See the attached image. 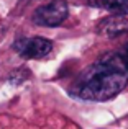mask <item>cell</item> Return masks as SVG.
Instances as JSON below:
<instances>
[{
	"mask_svg": "<svg viewBox=\"0 0 128 129\" xmlns=\"http://www.w3.org/2000/svg\"><path fill=\"white\" fill-rule=\"evenodd\" d=\"M128 82V67L118 52H109L89 66L71 87V95L86 101H105L117 96Z\"/></svg>",
	"mask_w": 128,
	"mask_h": 129,
	"instance_id": "1",
	"label": "cell"
},
{
	"mask_svg": "<svg viewBox=\"0 0 128 129\" xmlns=\"http://www.w3.org/2000/svg\"><path fill=\"white\" fill-rule=\"evenodd\" d=\"M67 18L66 0H51L48 5L39 7L33 15V21L39 26H58Z\"/></svg>",
	"mask_w": 128,
	"mask_h": 129,
	"instance_id": "2",
	"label": "cell"
},
{
	"mask_svg": "<svg viewBox=\"0 0 128 129\" xmlns=\"http://www.w3.org/2000/svg\"><path fill=\"white\" fill-rule=\"evenodd\" d=\"M15 49L23 59H41L53 49L51 41L45 38H22L15 43Z\"/></svg>",
	"mask_w": 128,
	"mask_h": 129,
	"instance_id": "3",
	"label": "cell"
},
{
	"mask_svg": "<svg viewBox=\"0 0 128 129\" xmlns=\"http://www.w3.org/2000/svg\"><path fill=\"white\" fill-rule=\"evenodd\" d=\"M100 31L107 36V38H117V36L123 35L128 31V21L122 15L110 16V18L103 20L100 23Z\"/></svg>",
	"mask_w": 128,
	"mask_h": 129,
	"instance_id": "4",
	"label": "cell"
},
{
	"mask_svg": "<svg viewBox=\"0 0 128 129\" xmlns=\"http://www.w3.org/2000/svg\"><path fill=\"white\" fill-rule=\"evenodd\" d=\"M105 8L115 12L117 15H126L128 13V0H100Z\"/></svg>",
	"mask_w": 128,
	"mask_h": 129,
	"instance_id": "5",
	"label": "cell"
},
{
	"mask_svg": "<svg viewBox=\"0 0 128 129\" xmlns=\"http://www.w3.org/2000/svg\"><path fill=\"white\" fill-rule=\"evenodd\" d=\"M120 57L123 59V62H125V66L128 67V44H125V46L122 47V51H120Z\"/></svg>",
	"mask_w": 128,
	"mask_h": 129,
	"instance_id": "6",
	"label": "cell"
}]
</instances>
